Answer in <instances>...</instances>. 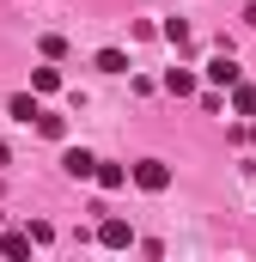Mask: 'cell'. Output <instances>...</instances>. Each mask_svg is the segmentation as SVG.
<instances>
[{
  "label": "cell",
  "instance_id": "12",
  "mask_svg": "<svg viewBox=\"0 0 256 262\" xmlns=\"http://www.w3.org/2000/svg\"><path fill=\"white\" fill-rule=\"evenodd\" d=\"M159 37H165V43H177V49H183V43H189V25H183V18H165V31H159Z\"/></svg>",
  "mask_w": 256,
  "mask_h": 262
},
{
  "label": "cell",
  "instance_id": "5",
  "mask_svg": "<svg viewBox=\"0 0 256 262\" xmlns=\"http://www.w3.org/2000/svg\"><path fill=\"white\" fill-rule=\"evenodd\" d=\"M128 177H134L128 165H110V159H98V177H92V183H98V189L110 195V189H128Z\"/></svg>",
  "mask_w": 256,
  "mask_h": 262
},
{
  "label": "cell",
  "instance_id": "9",
  "mask_svg": "<svg viewBox=\"0 0 256 262\" xmlns=\"http://www.w3.org/2000/svg\"><path fill=\"white\" fill-rule=\"evenodd\" d=\"M232 110H238V116H256V85H250V79L232 85Z\"/></svg>",
  "mask_w": 256,
  "mask_h": 262
},
{
  "label": "cell",
  "instance_id": "1",
  "mask_svg": "<svg viewBox=\"0 0 256 262\" xmlns=\"http://www.w3.org/2000/svg\"><path fill=\"white\" fill-rule=\"evenodd\" d=\"M134 189L165 195V189H171V165H165V159H140V165H134Z\"/></svg>",
  "mask_w": 256,
  "mask_h": 262
},
{
  "label": "cell",
  "instance_id": "10",
  "mask_svg": "<svg viewBox=\"0 0 256 262\" xmlns=\"http://www.w3.org/2000/svg\"><path fill=\"white\" fill-rule=\"evenodd\" d=\"M6 110H12L18 122H37V116H43V110H37V92H18V98H12Z\"/></svg>",
  "mask_w": 256,
  "mask_h": 262
},
{
  "label": "cell",
  "instance_id": "3",
  "mask_svg": "<svg viewBox=\"0 0 256 262\" xmlns=\"http://www.w3.org/2000/svg\"><path fill=\"white\" fill-rule=\"evenodd\" d=\"M61 171L73 177V183H86V177H98V159H92L86 146H67V152H61Z\"/></svg>",
  "mask_w": 256,
  "mask_h": 262
},
{
  "label": "cell",
  "instance_id": "8",
  "mask_svg": "<svg viewBox=\"0 0 256 262\" xmlns=\"http://www.w3.org/2000/svg\"><path fill=\"white\" fill-rule=\"evenodd\" d=\"M31 244H37V238H31V232H6V238H0V256H31Z\"/></svg>",
  "mask_w": 256,
  "mask_h": 262
},
{
  "label": "cell",
  "instance_id": "2",
  "mask_svg": "<svg viewBox=\"0 0 256 262\" xmlns=\"http://www.w3.org/2000/svg\"><path fill=\"white\" fill-rule=\"evenodd\" d=\"M98 244H104V250H128V244H134V226L116 220V213H104V220H98Z\"/></svg>",
  "mask_w": 256,
  "mask_h": 262
},
{
  "label": "cell",
  "instance_id": "7",
  "mask_svg": "<svg viewBox=\"0 0 256 262\" xmlns=\"http://www.w3.org/2000/svg\"><path fill=\"white\" fill-rule=\"evenodd\" d=\"M31 92H37V98L61 92V73H55V67H31Z\"/></svg>",
  "mask_w": 256,
  "mask_h": 262
},
{
  "label": "cell",
  "instance_id": "15",
  "mask_svg": "<svg viewBox=\"0 0 256 262\" xmlns=\"http://www.w3.org/2000/svg\"><path fill=\"white\" fill-rule=\"evenodd\" d=\"M250 140H256V122H250Z\"/></svg>",
  "mask_w": 256,
  "mask_h": 262
},
{
  "label": "cell",
  "instance_id": "6",
  "mask_svg": "<svg viewBox=\"0 0 256 262\" xmlns=\"http://www.w3.org/2000/svg\"><path fill=\"white\" fill-rule=\"evenodd\" d=\"M207 79H214L220 92H232V85H238V61H232V55H214V61H207Z\"/></svg>",
  "mask_w": 256,
  "mask_h": 262
},
{
  "label": "cell",
  "instance_id": "13",
  "mask_svg": "<svg viewBox=\"0 0 256 262\" xmlns=\"http://www.w3.org/2000/svg\"><path fill=\"white\" fill-rule=\"evenodd\" d=\"M37 134H49V140H61V134H67V122H61V116H37Z\"/></svg>",
  "mask_w": 256,
  "mask_h": 262
},
{
  "label": "cell",
  "instance_id": "4",
  "mask_svg": "<svg viewBox=\"0 0 256 262\" xmlns=\"http://www.w3.org/2000/svg\"><path fill=\"white\" fill-rule=\"evenodd\" d=\"M159 85H165L171 98H195V92H201V85H195V73H189V67H165V79H159Z\"/></svg>",
  "mask_w": 256,
  "mask_h": 262
},
{
  "label": "cell",
  "instance_id": "14",
  "mask_svg": "<svg viewBox=\"0 0 256 262\" xmlns=\"http://www.w3.org/2000/svg\"><path fill=\"white\" fill-rule=\"evenodd\" d=\"M6 159H12V146H6V140H0V165H6Z\"/></svg>",
  "mask_w": 256,
  "mask_h": 262
},
{
  "label": "cell",
  "instance_id": "11",
  "mask_svg": "<svg viewBox=\"0 0 256 262\" xmlns=\"http://www.w3.org/2000/svg\"><path fill=\"white\" fill-rule=\"evenodd\" d=\"M92 67H98V73H128V55H122V49H98Z\"/></svg>",
  "mask_w": 256,
  "mask_h": 262
}]
</instances>
